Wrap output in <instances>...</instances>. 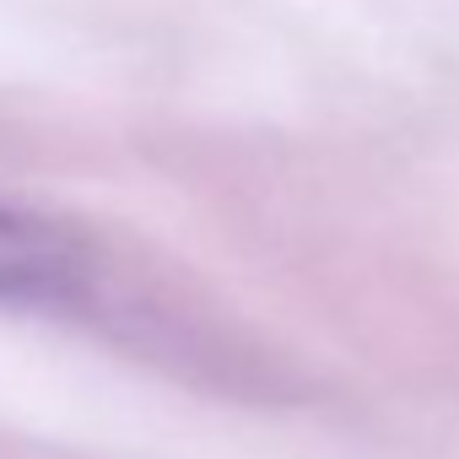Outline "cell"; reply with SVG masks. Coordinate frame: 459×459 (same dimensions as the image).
Wrapping results in <instances>:
<instances>
[{
  "instance_id": "cell-1",
  "label": "cell",
  "mask_w": 459,
  "mask_h": 459,
  "mask_svg": "<svg viewBox=\"0 0 459 459\" xmlns=\"http://www.w3.org/2000/svg\"><path fill=\"white\" fill-rule=\"evenodd\" d=\"M76 292H82L76 249L39 216L0 200V303L49 308V303H71Z\"/></svg>"
}]
</instances>
